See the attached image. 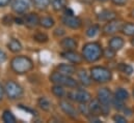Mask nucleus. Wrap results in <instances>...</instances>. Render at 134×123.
I'll return each instance as SVG.
<instances>
[{"label":"nucleus","mask_w":134,"mask_h":123,"mask_svg":"<svg viewBox=\"0 0 134 123\" xmlns=\"http://www.w3.org/2000/svg\"><path fill=\"white\" fill-rule=\"evenodd\" d=\"M10 67L17 75H25L34 69V62L27 56H16L10 61Z\"/></svg>","instance_id":"f257e3e1"},{"label":"nucleus","mask_w":134,"mask_h":123,"mask_svg":"<svg viewBox=\"0 0 134 123\" xmlns=\"http://www.w3.org/2000/svg\"><path fill=\"white\" fill-rule=\"evenodd\" d=\"M82 56L85 61L93 63L103 56V49L99 42H87L82 48Z\"/></svg>","instance_id":"f03ea898"},{"label":"nucleus","mask_w":134,"mask_h":123,"mask_svg":"<svg viewBox=\"0 0 134 123\" xmlns=\"http://www.w3.org/2000/svg\"><path fill=\"white\" fill-rule=\"evenodd\" d=\"M50 81L53 84H57V85H62L64 87L68 88H76L78 86V83L76 80H74L71 76L64 75L59 71H55L53 73H51L50 76Z\"/></svg>","instance_id":"7ed1b4c3"},{"label":"nucleus","mask_w":134,"mask_h":123,"mask_svg":"<svg viewBox=\"0 0 134 123\" xmlns=\"http://www.w3.org/2000/svg\"><path fill=\"white\" fill-rule=\"evenodd\" d=\"M91 77L97 83H107L112 79V73L106 67L94 66L91 68Z\"/></svg>","instance_id":"20e7f679"},{"label":"nucleus","mask_w":134,"mask_h":123,"mask_svg":"<svg viewBox=\"0 0 134 123\" xmlns=\"http://www.w3.org/2000/svg\"><path fill=\"white\" fill-rule=\"evenodd\" d=\"M4 91H5V94L6 96L12 99V100H15V99H19L23 96L24 94V90L23 88L15 81H7L4 85Z\"/></svg>","instance_id":"39448f33"},{"label":"nucleus","mask_w":134,"mask_h":123,"mask_svg":"<svg viewBox=\"0 0 134 123\" xmlns=\"http://www.w3.org/2000/svg\"><path fill=\"white\" fill-rule=\"evenodd\" d=\"M68 96L72 100L77 101L79 103H86V102L91 101V99H92V95L87 92L86 90H83V89L71 91V92L68 93Z\"/></svg>","instance_id":"423d86ee"},{"label":"nucleus","mask_w":134,"mask_h":123,"mask_svg":"<svg viewBox=\"0 0 134 123\" xmlns=\"http://www.w3.org/2000/svg\"><path fill=\"white\" fill-rule=\"evenodd\" d=\"M123 22L121 20H116V19H113L111 21H108L105 26L103 27V32L104 34L106 35H112V34H115L116 32L122 30V27H123Z\"/></svg>","instance_id":"0eeeda50"},{"label":"nucleus","mask_w":134,"mask_h":123,"mask_svg":"<svg viewBox=\"0 0 134 123\" xmlns=\"http://www.w3.org/2000/svg\"><path fill=\"white\" fill-rule=\"evenodd\" d=\"M30 6L31 0H14L12 4V9L18 15H23L29 10Z\"/></svg>","instance_id":"6e6552de"},{"label":"nucleus","mask_w":134,"mask_h":123,"mask_svg":"<svg viewBox=\"0 0 134 123\" xmlns=\"http://www.w3.org/2000/svg\"><path fill=\"white\" fill-rule=\"evenodd\" d=\"M97 97H98V100L101 102V104L106 106V107H109L111 104V101H112V98H113L112 93L108 88L99 89L98 93H97Z\"/></svg>","instance_id":"1a4fd4ad"},{"label":"nucleus","mask_w":134,"mask_h":123,"mask_svg":"<svg viewBox=\"0 0 134 123\" xmlns=\"http://www.w3.org/2000/svg\"><path fill=\"white\" fill-rule=\"evenodd\" d=\"M63 23H64V25H66L67 27L71 28V29H79L82 26V21L78 17H75L74 15H72V16L65 15L63 18Z\"/></svg>","instance_id":"9d476101"},{"label":"nucleus","mask_w":134,"mask_h":123,"mask_svg":"<svg viewBox=\"0 0 134 123\" xmlns=\"http://www.w3.org/2000/svg\"><path fill=\"white\" fill-rule=\"evenodd\" d=\"M59 107H60L62 111L71 119H77L78 118V112L70 102H68L67 100L59 101Z\"/></svg>","instance_id":"9b49d317"},{"label":"nucleus","mask_w":134,"mask_h":123,"mask_svg":"<svg viewBox=\"0 0 134 123\" xmlns=\"http://www.w3.org/2000/svg\"><path fill=\"white\" fill-rule=\"evenodd\" d=\"M63 58L67 59L69 62L73 63V64H80L81 62L83 61V56L80 55L79 53L75 52V50L73 51H65L62 53Z\"/></svg>","instance_id":"f8f14e48"},{"label":"nucleus","mask_w":134,"mask_h":123,"mask_svg":"<svg viewBox=\"0 0 134 123\" xmlns=\"http://www.w3.org/2000/svg\"><path fill=\"white\" fill-rule=\"evenodd\" d=\"M24 24L29 28H35L40 25V18L35 13H30L24 17Z\"/></svg>","instance_id":"ddd939ff"},{"label":"nucleus","mask_w":134,"mask_h":123,"mask_svg":"<svg viewBox=\"0 0 134 123\" xmlns=\"http://www.w3.org/2000/svg\"><path fill=\"white\" fill-rule=\"evenodd\" d=\"M97 18L101 22H108V21H111L116 18V13H114L113 10L104 9L97 16Z\"/></svg>","instance_id":"4468645a"},{"label":"nucleus","mask_w":134,"mask_h":123,"mask_svg":"<svg viewBox=\"0 0 134 123\" xmlns=\"http://www.w3.org/2000/svg\"><path fill=\"white\" fill-rule=\"evenodd\" d=\"M60 46L65 51H73L77 48V41L72 37H66L60 40Z\"/></svg>","instance_id":"2eb2a0df"},{"label":"nucleus","mask_w":134,"mask_h":123,"mask_svg":"<svg viewBox=\"0 0 134 123\" xmlns=\"http://www.w3.org/2000/svg\"><path fill=\"white\" fill-rule=\"evenodd\" d=\"M124 44H125L124 39H123L122 37H120V36H114V37H112V38L109 40V42H108L109 47H110L112 50H114L115 52H116V51H120V50L124 47Z\"/></svg>","instance_id":"dca6fc26"},{"label":"nucleus","mask_w":134,"mask_h":123,"mask_svg":"<svg viewBox=\"0 0 134 123\" xmlns=\"http://www.w3.org/2000/svg\"><path fill=\"white\" fill-rule=\"evenodd\" d=\"M90 108V112L91 115L93 116H98L99 114H102V108H101V102L97 99H93L91 100V103L88 106Z\"/></svg>","instance_id":"f3484780"},{"label":"nucleus","mask_w":134,"mask_h":123,"mask_svg":"<svg viewBox=\"0 0 134 123\" xmlns=\"http://www.w3.org/2000/svg\"><path fill=\"white\" fill-rule=\"evenodd\" d=\"M78 79H79L80 83L83 86H90L92 84V81H93L91 75H88L86 72V70H84V69L79 70V72H78Z\"/></svg>","instance_id":"a211bd4d"},{"label":"nucleus","mask_w":134,"mask_h":123,"mask_svg":"<svg viewBox=\"0 0 134 123\" xmlns=\"http://www.w3.org/2000/svg\"><path fill=\"white\" fill-rule=\"evenodd\" d=\"M57 70L64 75H67V76H72L76 72V68L74 65H71V64H66V63H63V64H59L57 66Z\"/></svg>","instance_id":"6ab92c4d"},{"label":"nucleus","mask_w":134,"mask_h":123,"mask_svg":"<svg viewBox=\"0 0 134 123\" xmlns=\"http://www.w3.org/2000/svg\"><path fill=\"white\" fill-rule=\"evenodd\" d=\"M7 49H8L10 52H13V53H20V52L22 51L23 47H22L21 42H20L18 39L12 38V39L7 42Z\"/></svg>","instance_id":"aec40b11"},{"label":"nucleus","mask_w":134,"mask_h":123,"mask_svg":"<svg viewBox=\"0 0 134 123\" xmlns=\"http://www.w3.org/2000/svg\"><path fill=\"white\" fill-rule=\"evenodd\" d=\"M37 103H38V107H40L43 111L49 112V111L52 109V103H51V101H50L47 97H45V96L40 97L38 100H37Z\"/></svg>","instance_id":"412c9836"},{"label":"nucleus","mask_w":134,"mask_h":123,"mask_svg":"<svg viewBox=\"0 0 134 123\" xmlns=\"http://www.w3.org/2000/svg\"><path fill=\"white\" fill-rule=\"evenodd\" d=\"M51 5L53 7L54 10L59 11V10H64L68 5L67 0H52L51 1Z\"/></svg>","instance_id":"4be33fe9"},{"label":"nucleus","mask_w":134,"mask_h":123,"mask_svg":"<svg viewBox=\"0 0 134 123\" xmlns=\"http://www.w3.org/2000/svg\"><path fill=\"white\" fill-rule=\"evenodd\" d=\"M40 25L46 29H50L54 26V20L51 17H43L40 19Z\"/></svg>","instance_id":"5701e85b"},{"label":"nucleus","mask_w":134,"mask_h":123,"mask_svg":"<svg viewBox=\"0 0 134 123\" xmlns=\"http://www.w3.org/2000/svg\"><path fill=\"white\" fill-rule=\"evenodd\" d=\"M118 69L121 72H123V73H125L127 76H131L134 71L133 67L130 64H127V63H120L118 65Z\"/></svg>","instance_id":"b1692460"},{"label":"nucleus","mask_w":134,"mask_h":123,"mask_svg":"<svg viewBox=\"0 0 134 123\" xmlns=\"http://www.w3.org/2000/svg\"><path fill=\"white\" fill-rule=\"evenodd\" d=\"M34 5L40 10H45L51 3V0H32Z\"/></svg>","instance_id":"393cba45"},{"label":"nucleus","mask_w":134,"mask_h":123,"mask_svg":"<svg viewBox=\"0 0 134 123\" xmlns=\"http://www.w3.org/2000/svg\"><path fill=\"white\" fill-rule=\"evenodd\" d=\"M122 32L126 36H134V23H126L122 27Z\"/></svg>","instance_id":"a878e982"},{"label":"nucleus","mask_w":134,"mask_h":123,"mask_svg":"<svg viewBox=\"0 0 134 123\" xmlns=\"http://www.w3.org/2000/svg\"><path fill=\"white\" fill-rule=\"evenodd\" d=\"M51 91L56 97H59V98H62L66 95V91L64 89V86H62V85L54 84V86H52V88H51Z\"/></svg>","instance_id":"bb28decb"},{"label":"nucleus","mask_w":134,"mask_h":123,"mask_svg":"<svg viewBox=\"0 0 134 123\" xmlns=\"http://www.w3.org/2000/svg\"><path fill=\"white\" fill-rule=\"evenodd\" d=\"M2 120H3V122L5 123H15L17 121L15 115L10 111H8V110H6V111L3 112V114H2Z\"/></svg>","instance_id":"cd10ccee"},{"label":"nucleus","mask_w":134,"mask_h":123,"mask_svg":"<svg viewBox=\"0 0 134 123\" xmlns=\"http://www.w3.org/2000/svg\"><path fill=\"white\" fill-rule=\"evenodd\" d=\"M114 96L116 98L125 101V100H127L129 98V93H128V91L126 89H124V88H118L115 93H114Z\"/></svg>","instance_id":"c85d7f7f"},{"label":"nucleus","mask_w":134,"mask_h":123,"mask_svg":"<svg viewBox=\"0 0 134 123\" xmlns=\"http://www.w3.org/2000/svg\"><path fill=\"white\" fill-rule=\"evenodd\" d=\"M111 104H112V106L114 107V109H115V110H118V111L124 110V108H125L124 101H123V100H121V99H119V98H116L115 96H113L112 101H111Z\"/></svg>","instance_id":"c756f323"},{"label":"nucleus","mask_w":134,"mask_h":123,"mask_svg":"<svg viewBox=\"0 0 134 123\" xmlns=\"http://www.w3.org/2000/svg\"><path fill=\"white\" fill-rule=\"evenodd\" d=\"M99 31H100V27H99L98 25H93V26H91L90 28H87V30H86V35H87L88 37H95V36L99 33Z\"/></svg>","instance_id":"7c9ffc66"},{"label":"nucleus","mask_w":134,"mask_h":123,"mask_svg":"<svg viewBox=\"0 0 134 123\" xmlns=\"http://www.w3.org/2000/svg\"><path fill=\"white\" fill-rule=\"evenodd\" d=\"M34 39L37 42H46V41H48V36L45 33L37 32L36 34L34 35Z\"/></svg>","instance_id":"2f4dec72"},{"label":"nucleus","mask_w":134,"mask_h":123,"mask_svg":"<svg viewBox=\"0 0 134 123\" xmlns=\"http://www.w3.org/2000/svg\"><path fill=\"white\" fill-rule=\"evenodd\" d=\"M103 56L106 58V59H113L114 56H115V51L112 50L110 47L103 50Z\"/></svg>","instance_id":"473e14b6"},{"label":"nucleus","mask_w":134,"mask_h":123,"mask_svg":"<svg viewBox=\"0 0 134 123\" xmlns=\"http://www.w3.org/2000/svg\"><path fill=\"white\" fill-rule=\"evenodd\" d=\"M79 111H80V113H81L82 115H85L86 117H90V114H91L90 108H88V106H86L85 103H80V106H79Z\"/></svg>","instance_id":"72a5a7b5"},{"label":"nucleus","mask_w":134,"mask_h":123,"mask_svg":"<svg viewBox=\"0 0 134 123\" xmlns=\"http://www.w3.org/2000/svg\"><path fill=\"white\" fill-rule=\"evenodd\" d=\"M112 119H113V121H114V122H119V123H126L127 122L126 117H124V116H122V115H120V114L114 115V116L112 117Z\"/></svg>","instance_id":"f704fd0d"},{"label":"nucleus","mask_w":134,"mask_h":123,"mask_svg":"<svg viewBox=\"0 0 134 123\" xmlns=\"http://www.w3.org/2000/svg\"><path fill=\"white\" fill-rule=\"evenodd\" d=\"M6 59H7V55H6V53H5L3 50L0 49V64L4 63V62L6 61Z\"/></svg>","instance_id":"c9c22d12"},{"label":"nucleus","mask_w":134,"mask_h":123,"mask_svg":"<svg viewBox=\"0 0 134 123\" xmlns=\"http://www.w3.org/2000/svg\"><path fill=\"white\" fill-rule=\"evenodd\" d=\"M115 5H119V6H123L127 3V0H111Z\"/></svg>","instance_id":"e433bc0d"},{"label":"nucleus","mask_w":134,"mask_h":123,"mask_svg":"<svg viewBox=\"0 0 134 123\" xmlns=\"http://www.w3.org/2000/svg\"><path fill=\"white\" fill-rule=\"evenodd\" d=\"M12 0H0V7H5L10 3Z\"/></svg>","instance_id":"4c0bfd02"},{"label":"nucleus","mask_w":134,"mask_h":123,"mask_svg":"<svg viewBox=\"0 0 134 123\" xmlns=\"http://www.w3.org/2000/svg\"><path fill=\"white\" fill-rule=\"evenodd\" d=\"M54 34H55L56 36H60V35H64V34H65V30H64V29H62V28H57L56 30L54 31Z\"/></svg>","instance_id":"58836bf2"},{"label":"nucleus","mask_w":134,"mask_h":123,"mask_svg":"<svg viewBox=\"0 0 134 123\" xmlns=\"http://www.w3.org/2000/svg\"><path fill=\"white\" fill-rule=\"evenodd\" d=\"M14 21H15V23H17V24H19V25L24 24V18H23V19H21V18H16V19H14Z\"/></svg>","instance_id":"ea45409f"},{"label":"nucleus","mask_w":134,"mask_h":123,"mask_svg":"<svg viewBox=\"0 0 134 123\" xmlns=\"http://www.w3.org/2000/svg\"><path fill=\"white\" fill-rule=\"evenodd\" d=\"M65 15H67V16H72V15H74V13H73V10L71 9V8H69V7H66L65 8Z\"/></svg>","instance_id":"a19ab883"},{"label":"nucleus","mask_w":134,"mask_h":123,"mask_svg":"<svg viewBox=\"0 0 134 123\" xmlns=\"http://www.w3.org/2000/svg\"><path fill=\"white\" fill-rule=\"evenodd\" d=\"M4 94H5V91H4V87H3V86L0 84V100H2V98H3Z\"/></svg>","instance_id":"79ce46f5"},{"label":"nucleus","mask_w":134,"mask_h":123,"mask_svg":"<svg viewBox=\"0 0 134 123\" xmlns=\"http://www.w3.org/2000/svg\"><path fill=\"white\" fill-rule=\"evenodd\" d=\"M131 45H132V46L134 47V36H133V38L131 39Z\"/></svg>","instance_id":"37998d69"},{"label":"nucleus","mask_w":134,"mask_h":123,"mask_svg":"<svg viewBox=\"0 0 134 123\" xmlns=\"http://www.w3.org/2000/svg\"><path fill=\"white\" fill-rule=\"evenodd\" d=\"M131 17L134 18V9H132V11H131Z\"/></svg>","instance_id":"c03bdc74"},{"label":"nucleus","mask_w":134,"mask_h":123,"mask_svg":"<svg viewBox=\"0 0 134 123\" xmlns=\"http://www.w3.org/2000/svg\"><path fill=\"white\" fill-rule=\"evenodd\" d=\"M98 1H101V2H106L107 0H98Z\"/></svg>","instance_id":"a18cd8bd"},{"label":"nucleus","mask_w":134,"mask_h":123,"mask_svg":"<svg viewBox=\"0 0 134 123\" xmlns=\"http://www.w3.org/2000/svg\"><path fill=\"white\" fill-rule=\"evenodd\" d=\"M133 96H134V90H133Z\"/></svg>","instance_id":"49530a36"}]
</instances>
